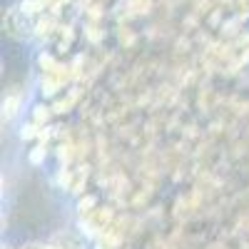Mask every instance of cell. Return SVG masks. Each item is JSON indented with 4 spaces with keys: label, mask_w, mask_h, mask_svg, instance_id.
I'll return each mask as SVG.
<instances>
[]
</instances>
